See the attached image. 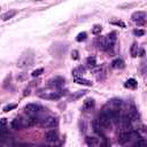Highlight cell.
Wrapping results in <instances>:
<instances>
[{
	"instance_id": "obj_30",
	"label": "cell",
	"mask_w": 147,
	"mask_h": 147,
	"mask_svg": "<svg viewBox=\"0 0 147 147\" xmlns=\"http://www.w3.org/2000/svg\"><path fill=\"white\" fill-rule=\"evenodd\" d=\"M110 23L111 24H114V25H117V26H122V28H125V23L124 22H122V21H110Z\"/></svg>"
},
{
	"instance_id": "obj_4",
	"label": "cell",
	"mask_w": 147,
	"mask_h": 147,
	"mask_svg": "<svg viewBox=\"0 0 147 147\" xmlns=\"http://www.w3.org/2000/svg\"><path fill=\"white\" fill-rule=\"evenodd\" d=\"M98 121H99V123H100V125H101L102 127L107 129V127H109V126H110L111 118H110L108 115H106L103 111H101V113H100V115H99V117H98Z\"/></svg>"
},
{
	"instance_id": "obj_6",
	"label": "cell",
	"mask_w": 147,
	"mask_h": 147,
	"mask_svg": "<svg viewBox=\"0 0 147 147\" xmlns=\"http://www.w3.org/2000/svg\"><path fill=\"white\" fill-rule=\"evenodd\" d=\"M61 95H62V93H60V92H46V93L39 94V98L44 99V100H57L61 98Z\"/></svg>"
},
{
	"instance_id": "obj_16",
	"label": "cell",
	"mask_w": 147,
	"mask_h": 147,
	"mask_svg": "<svg viewBox=\"0 0 147 147\" xmlns=\"http://www.w3.org/2000/svg\"><path fill=\"white\" fill-rule=\"evenodd\" d=\"M137 85H138V83H137V80H136L134 78H129V79L124 83V86H125L126 88H136Z\"/></svg>"
},
{
	"instance_id": "obj_18",
	"label": "cell",
	"mask_w": 147,
	"mask_h": 147,
	"mask_svg": "<svg viewBox=\"0 0 147 147\" xmlns=\"http://www.w3.org/2000/svg\"><path fill=\"white\" fill-rule=\"evenodd\" d=\"M86 64H87L88 68H95V65H96V59H95V56H88L86 59Z\"/></svg>"
},
{
	"instance_id": "obj_23",
	"label": "cell",
	"mask_w": 147,
	"mask_h": 147,
	"mask_svg": "<svg viewBox=\"0 0 147 147\" xmlns=\"http://www.w3.org/2000/svg\"><path fill=\"white\" fill-rule=\"evenodd\" d=\"M84 68L83 67H78V68H76V69H74L72 70V75H74V77H78L82 72H84Z\"/></svg>"
},
{
	"instance_id": "obj_22",
	"label": "cell",
	"mask_w": 147,
	"mask_h": 147,
	"mask_svg": "<svg viewBox=\"0 0 147 147\" xmlns=\"http://www.w3.org/2000/svg\"><path fill=\"white\" fill-rule=\"evenodd\" d=\"M137 55H138V46H137V42H133L131 46V56L136 57Z\"/></svg>"
},
{
	"instance_id": "obj_31",
	"label": "cell",
	"mask_w": 147,
	"mask_h": 147,
	"mask_svg": "<svg viewBox=\"0 0 147 147\" xmlns=\"http://www.w3.org/2000/svg\"><path fill=\"white\" fill-rule=\"evenodd\" d=\"M71 57H72L74 60H78V59H79V55H78V51L74 49V51L71 52Z\"/></svg>"
},
{
	"instance_id": "obj_19",
	"label": "cell",
	"mask_w": 147,
	"mask_h": 147,
	"mask_svg": "<svg viewBox=\"0 0 147 147\" xmlns=\"http://www.w3.org/2000/svg\"><path fill=\"white\" fill-rule=\"evenodd\" d=\"M15 15H16V11L15 10H9V11H7V13H5V14L1 15V20L2 21H7V20L14 17Z\"/></svg>"
},
{
	"instance_id": "obj_8",
	"label": "cell",
	"mask_w": 147,
	"mask_h": 147,
	"mask_svg": "<svg viewBox=\"0 0 147 147\" xmlns=\"http://www.w3.org/2000/svg\"><path fill=\"white\" fill-rule=\"evenodd\" d=\"M42 124L46 126V127H55L57 125V118L55 117H48L47 119H42Z\"/></svg>"
},
{
	"instance_id": "obj_1",
	"label": "cell",
	"mask_w": 147,
	"mask_h": 147,
	"mask_svg": "<svg viewBox=\"0 0 147 147\" xmlns=\"http://www.w3.org/2000/svg\"><path fill=\"white\" fill-rule=\"evenodd\" d=\"M116 39H117V38H116V32H110V33H108L106 37L99 39V46H100V48L103 49V51L110 49V48H113V46L115 45Z\"/></svg>"
},
{
	"instance_id": "obj_15",
	"label": "cell",
	"mask_w": 147,
	"mask_h": 147,
	"mask_svg": "<svg viewBox=\"0 0 147 147\" xmlns=\"http://www.w3.org/2000/svg\"><path fill=\"white\" fill-rule=\"evenodd\" d=\"M31 64H32V59H31V60H28L26 57H22V59L18 61L17 67H20V68H24V67H30Z\"/></svg>"
},
{
	"instance_id": "obj_12",
	"label": "cell",
	"mask_w": 147,
	"mask_h": 147,
	"mask_svg": "<svg viewBox=\"0 0 147 147\" xmlns=\"http://www.w3.org/2000/svg\"><path fill=\"white\" fill-rule=\"evenodd\" d=\"M74 82L76 84H79V85H84V86H92V82L88 80V79H85V78H82V77H74Z\"/></svg>"
},
{
	"instance_id": "obj_10",
	"label": "cell",
	"mask_w": 147,
	"mask_h": 147,
	"mask_svg": "<svg viewBox=\"0 0 147 147\" xmlns=\"http://www.w3.org/2000/svg\"><path fill=\"white\" fill-rule=\"evenodd\" d=\"M94 105H95L94 100H93L92 98H88V99H86V100L84 101V103H83V110H84V111H88V110H91V109L94 107Z\"/></svg>"
},
{
	"instance_id": "obj_9",
	"label": "cell",
	"mask_w": 147,
	"mask_h": 147,
	"mask_svg": "<svg viewBox=\"0 0 147 147\" xmlns=\"http://www.w3.org/2000/svg\"><path fill=\"white\" fill-rule=\"evenodd\" d=\"M118 142L121 144V145H124V144H126L129 140H131V136H130V132H122V133H119L118 134Z\"/></svg>"
},
{
	"instance_id": "obj_2",
	"label": "cell",
	"mask_w": 147,
	"mask_h": 147,
	"mask_svg": "<svg viewBox=\"0 0 147 147\" xmlns=\"http://www.w3.org/2000/svg\"><path fill=\"white\" fill-rule=\"evenodd\" d=\"M24 110H25L26 114H29V115L32 116V115H36V114L44 110V107L40 106V105H37V103H28L24 107Z\"/></svg>"
},
{
	"instance_id": "obj_3",
	"label": "cell",
	"mask_w": 147,
	"mask_h": 147,
	"mask_svg": "<svg viewBox=\"0 0 147 147\" xmlns=\"http://www.w3.org/2000/svg\"><path fill=\"white\" fill-rule=\"evenodd\" d=\"M65 80L63 77L61 76H56V77H53L52 79L48 80V86L51 87H55V88H61L63 85H64Z\"/></svg>"
},
{
	"instance_id": "obj_5",
	"label": "cell",
	"mask_w": 147,
	"mask_h": 147,
	"mask_svg": "<svg viewBox=\"0 0 147 147\" xmlns=\"http://www.w3.org/2000/svg\"><path fill=\"white\" fill-rule=\"evenodd\" d=\"M145 17H146V11H134L131 15V18L137 23V24H144L145 23Z\"/></svg>"
},
{
	"instance_id": "obj_17",
	"label": "cell",
	"mask_w": 147,
	"mask_h": 147,
	"mask_svg": "<svg viewBox=\"0 0 147 147\" xmlns=\"http://www.w3.org/2000/svg\"><path fill=\"white\" fill-rule=\"evenodd\" d=\"M131 117H130V115H124V116H122V119H121V123H122V125L124 126V127H130L131 126Z\"/></svg>"
},
{
	"instance_id": "obj_14",
	"label": "cell",
	"mask_w": 147,
	"mask_h": 147,
	"mask_svg": "<svg viewBox=\"0 0 147 147\" xmlns=\"http://www.w3.org/2000/svg\"><path fill=\"white\" fill-rule=\"evenodd\" d=\"M124 67H125V63L122 59H115L111 62V68L114 69H123Z\"/></svg>"
},
{
	"instance_id": "obj_11",
	"label": "cell",
	"mask_w": 147,
	"mask_h": 147,
	"mask_svg": "<svg viewBox=\"0 0 147 147\" xmlns=\"http://www.w3.org/2000/svg\"><path fill=\"white\" fill-rule=\"evenodd\" d=\"M10 125H11V127L15 129V130L23 129V127H24V125H23V118H21V117H16L15 119H13V122H11Z\"/></svg>"
},
{
	"instance_id": "obj_28",
	"label": "cell",
	"mask_w": 147,
	"mask_h": 147,
	"mask_svg": "<svg viewBox=\"0 0 147 147\" xmlns=\"http://www.w3.org/2000/svg\"><path fill=\"white\" fill-rule=\"evenodd\" d=\"M16 107H17V105H16V103H10V105H7V106H5L2 110H3L5 113H7V111H9V110H11V109H15Z\"/></svg>"
},
{
	"instance_id": "obj_26",
	"label": "cell",
	"mask_w": 147,
	"mask_h": 147,
	"mask_svg": "<svg viewBox=\"0 0 147 147\" xmlns=\"http://www.w3.org/2000/svg\"><path fill=\"white\" fill-rule=\"evenodd\" d=\"M86 37H87V33H86V32H80V33L77 34L76 40H77V41H83V40L86 39Z\"/></svg>"
},
{
	"instance_id": "obj_24",
	"label": "cell",
	"mask_w": 147,
	"mask_h": 147,
	"mask_svg": "<svg viewBox=\"0 0 147 147\" xmlns=\"http://www.w3.org/2000/svg\"><path fill=\"white\" fill-rule=\"evenodd\" d=\"M101 30H102V26H101L100 24H95V25L92 28V33H93V34H99V33L101 32Z\"/></svg>"
},
{
	"instance_id": "obj_25",
	"label": "cell",
	"mask_w": 147,
	"mask_h": 147,
	"mask_svg": "<svg viewBox=\"0 0 147 147\" xmlns=\"http://www.w3.org/2000/svg\"><path fill=\"white\" fill-rule=\"evenodd\" d=\"M134 147H147V141L144 140V139H140V140L136 141Z\"/></svg>"
},
{
	"instance_id": "obj_20",
	"label": "cell",
	"mask_w": 147,
	"mask_h": 147,
	"mask_svg": "<svg viewBox=\"0 0 147 147\" xmlns=\"http://www.w3.org/2000/svg\"><path fill=\"white\" fill-rule=\"evenodd\" d=\"M86 144H87L90 147H94L95 145L99 144V141L96 140V138H93V137H86Z\"/></svg>"
},
{
	"instance_id": "obj_29",
	"label": "cell",
	"mask_w": 147,
	"mask_h": 147,
	"mask_svg": "<svg viewBox=\"0 0 147 147\" xmlns=\"http://www.w3.org/2000/svg\"><path fill=\"white\" fill-rule=\"evenodd\" d=\"M133 34H134V36H138V37H141V36L145 34V31L141 30V29H134V30H133Z\"/></svg>"
},
{
	"instance_id": "obj_13",
	"label": "cell",
	"mask_w": 147,
	"mask_h": 147,
	"mask_svg": "<svg viewBox=\"0 0 147 147\" xmlns=\"http://www.w3.org/2000/svg\"><path fill=\"white\" fill-rule=\"evenodd\" d=\"M92 127H93V131L95 132V133H98L99 136H102L103 137V133H102V126L100 125V123H99V121H98V118H95L94 121H93V123H92Z\"/></svg>"
},
{
	"instance_id": "obj_32",
	"label": "cell",
	"mask_w": 147,
	"mask_h": 147,
	"mask_svg": "<svg viewBox=\"0 0 147 147\" xmlns=\"http://www.w3.org/2000/svg\"><path fill=\"white\" fill-rule=\"evenodd\" d=\"M18 147H33V146H31V145H29V144H22V145H20Z\"/></svg>"
},
{
	"instance_id": "obj_27",
	"label": "cell",
	"mask_w": 147,
	"mask_h": 147,
	"mask_svg": "<svg viewBox=\"0 0 147 147\" xmlns=\"http://www.w3.org/2000/svg\"><path fill=\"white\" fill-rule=\"evenodd\" d=\"M42 72H44V69H42V68H38V69H36V70L32 71L31 76H32V77H38V76H40Z\"/></svg>"
},
{
	"instance_id": "obj_21",
	"label": "cell",
	"mask_w": 147,
	"mask_h": 147,
	"mask_svg": "<svg viewBox=\"0 0 147 147\" xmlns=\"http://www.w3.org/2000/svg\"><path fill=\"white\" fill-rule=\"evenodd\" d=\"M130 117L131 118H137L138 117V110H137L134 105H132L131 108H130Z\"/></svg>"
},
{
	"instance_id": "obj_7",
	"label": "cell",
	"mask_w": 147,
	"mask_h": 147,
	"mask_svg": "<svg viewBox=\"0 0 147 147\" xmlns=\"http://www.w3.org/2000/svg\"><path fill=\"white\" fill-rule=\"evenodd\" d=\"M57 137H59V134H57L56 130H49L45 134V138H46V140L48 142H55L57 140Z\"/></svg>"
}]
</instances>
